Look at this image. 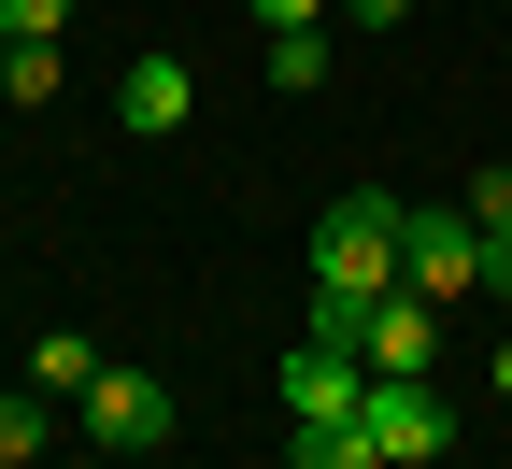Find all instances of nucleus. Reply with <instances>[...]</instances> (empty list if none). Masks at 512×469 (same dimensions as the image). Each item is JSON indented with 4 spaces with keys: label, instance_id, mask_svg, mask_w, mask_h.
Masks as SVG:
<instances>
[{
    "label": "nucleus",
    "instance_id": "f257e3e1",
    "mask_svg": "<svg viewBox=\"0 0 512 469\" xmlns=\"http://www.w3.org/2000/svg\"><path fill=\"white\" fill-rule=\"evenodd\" d=\"M399 199L384 185H356V199H328V214H313V342H356L370 327V299L399 285Z\"/></svg>",
    "mask_w": 512,
    "mask_h": 469
},
{
    "label": "nucleus",
    "instance_id": "f03ea898",
    "mask_svg": "<svg viewBox=\"0 0 512 469\" xmlns=\"http://www.w3.org/2000/svg\"><path fill=\"white\" fill-rule=\"evenodd\" d=\"M271 384H285L299 427H356V413H370V356H356V342H285Z\"/></svg>",
    "mask_w": 512,
    "mask_h": 469
},
{
    "label": "nucleus",
    "instance_id": "7ed1b4c3",
    "mask_svg": "<svg viewBox=\"0 0 512 469\" xmlns=\"http://www.w3.org/2000/svg\"><path fill=\"white\" fill-rule=\"evenodd\" d=\"M356 427L384 441V469H427L441 441H456V413H441V384H427V370H399V384L370 370V413H356Z\"/></svg>",
    "mask_w": 512,
    "mask_h": 469
},
{
    "label": "nucleus",
    "instance_id": "20e7f679",
    "mask_svg": "<svg viewBox=\"0 0 512 469\" xmlns=\"http://www.w3.org/2000/svg\"><path fill=\"white\" fill-rule=\"evenodd\" d=\"M86 441H100V455H157V441H171V384L100 356V384H86Z\"/></svg>",
    "mask_w": 512,
    "mask_h": 469
},
{
    "label": "nucleus",
    "instance_id": "39448f33",
    "mask_svg": "<svg viewBox=\"0 0 512 469\" xmlns=\"http://www.w3.org/2000/svg\"><path fill=\"white\" fill-rule=\"evenodd\" d=\"M399 285H413V299H470V285H484V228H470V214H413V228H399Z\"/></svg>",
    "mask_w": 512,
    "mask_h": 469
},
{
    "label": "nucleus",
    "instance_id": "423d86ee",
    "mask_svg": "<svg viewBox=\"0 0 512 469\" xmlns=\"http://www.w3.org/2000/svg\"><path fill=\"white\" fill-rule=\"evenodd\" d=\"M185 114H200V86H185V57H171V43H157V57H128V86H114V128H128V143H171Z\"/></svg>",
    "mask_w": 512,
    "mask_h": 469
},
{
    "label": "nucleus",
    "instance_id": "0eeeda50",
    "mask_svg": "<svg viewBox=\"0 0 512 469\" xmlns=\"http://www.w3.org/2000/svg\"><path fill=\"white\" fill-rule=\"evenodd\" d=\"M427 342H441V299H413V285H384L370 299V327H356V356L399 384V370H427Z\"/></svg>",
    "mask_w": 512,
    "mask_h": 469
},
{
    "label": "nucleus",
    "instance_id": "6e6552de",
    "mask_svg": "<svg viewBox=\"0 0 512 469\" xmlns=\"http://www.w3.org/2000/svg\"><path fill=\"white\" fill-rule=\"evenodd\" d=\"M100 384V356L72 342V327H57V342H29V398H86Z\"/></svg>",
    "mask_w": 512,
    "mask_h": 469
},
{
    "label": "nucleus",
    "instance_id": "1a4fd4ad",
    "mask_svg": "<svg viewBox=\"0 0 512 469\" xmlns=\"http://www.w3.org/2000/svg\"><path fill=\"white\" fill-rule=\"evenodd\" d=\"M271 86H285V100L328 86V29H271Z\"/></svg>",
    "mask_w": 512,
    "mask_h": 469
},
{
    "label": "nucleus",
    "instance_id": "9d476101",
    "mask_svg": "<svg viewBox=\"0 0 512 469\" xmlns=\"http://www.w3.org/2000/svg\"><path fill=\"white\" fill-rule=\"evenodd\" d=\"M285 469H384V441H370V427H299Z\"/></svg>",
    "mask_w": 512,
    "mask_h": 469
},
{
    "label": "nucleus",
    "instance_id": "9b49d317",
    "mask_svg": "<svg viewBox=\"0 0 512 469\" xmlns=\"http://www.w3.org/2000/svg\"><path fill=\"white\" fill-rule=\"evenodd\" d=\"M0 469H43V398H0Z\"/></svg>",
    "mask_w": 512,
    "mask_h": 469
},
{
    "label": "nucleus",
    "instance_id": "f8f14e48",
    "mask_svg": "<svg viewBox=\"0 0 512 469\" xmlns=\"http://www.w3.org/2000/svg\"><path fill=\"white\" fill-rule=\"evenodd\" d=\"M72 29V0H0V43H57Z\"/></svg>",
    "mask_w": 512,
    "mask_h": 469
},
{
    "label": "nucleus",
    "instance_id": "ddd939ff",
    "mask_svg": "<svg viewBox=\"0 0 512 469\" xmlns=\"http://www.w3.org/2000/svg\"><path fill=\"white\" fill-rule=\"evenodd\" d=\"M470 228H512V171H470Z\"/></svg>",
    "mask_w": 512,
    "mask_h": 469
},
{
    "label": "nucleus",
    "instance_id": "4468645a",
    "mask_svg": "<svg viewBox=\"0 0 512 469\" xmlns=\"http://www.w3.org/2000/svg\"><path fill=\"white\" fill-rule=\"evenodd\" d=\"M256 29H328V0H242Z\"/></svg>",
    "mask_w": 512,
    "mask_h": 469
},
{
    "label": "nucleus",
    "instance_id": "2eb2a0df",
    "mask_svg": "<svg viewBox=\"0 0 512 469\" xmlns=\"http://www.w3.org/2000/svg\"><path fill=\"white\" fill-rule=\"evenodd\" d=\"M484 285H498V299H512V228H484Z\"/></svg>",
    "mask_w": 512,
    "mask_h": 469
},
{
    "label": "nucleus",
    "instance_id": "dca6fc26",
    "mask_svg": "<svg viewBox=\"0 0 512 469\" xmlns=\"http://www.w3.org/2000/svg\"><path fill=\"white\" fill-rule=\"evenodd\" d=\"M342 15H356V29H399V15H413V0H342Z\"/></svg>",
    "mask_w": 512,
    "mask_h": 469
},
{
    "label": "nucleus",
    "instance_id": "f3484780",
    "mask_svg": "<svg viewBox=\"0 0 512 469\" xmlns=\"http://www.w3.org/2000/svg\"><path fill=\"white\" fill-rule=\"evenodd\" d=\"M498 398H512V342H498Z\"/></svg>",
    "mask_w": 512,
    "mask_h": 469
}]
</instances>
